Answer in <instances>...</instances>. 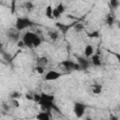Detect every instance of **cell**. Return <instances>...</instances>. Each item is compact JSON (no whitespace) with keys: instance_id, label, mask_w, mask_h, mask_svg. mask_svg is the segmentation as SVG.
Masks as SVG:
<instances>
[{"instance_id":"cell-16","label":"cell","mask_w":120,"mask_h":120,"mask_svg":"<svg viewBox=\"0 0 120 120\" xmlns=\"http://www.w3.org/2000/svg\"><path fill=\"white\" fill-rule=\"evenodd\" d=\"M37 63H38V66H42V67H44L45 65H47V63H48V59L46 58V57H39L38 60H37Z\"/></svg>"},{"instance_id":"cell-22","label":"cell","mask_w":120,"mask_h":120,"mask_svg":"<svg viewBox=\"0 0 120 120\" xmlns=\"http://www.w3.org/2000/svg\"><path fill=\"white\" fill-rule=\"evenodd\" d=\"M110 5L112 6V8H116L119 6V0H110Z\"/></svg>"},{"instance_id":"cell-31","label":"cell","mask_w":120,"mask_h":120,"mask_svg":"<svg viewBox=\"0 0 120 120\" xmlns=\"http://www.w3.org/2000/svg\"><path fill=\"white\" fill-rule=\"evenodd\" d=\"M26 98H27V99H30V100H32V99H34V97L29 96V95H26Z\"/></svg>"},{"instance_id":"cell-27","label":"cell","mask_w":120,"mask_h":120,"mask_svg":"<svg viewBox=\"0 0 120 120\" xmlns=\"http://www.w3.org/2000/svg\"><path fill=\"white\" fill-rule=\"evenodd\" d=\"M40 97H41L40 94H35V95H34V100H35L37 103H38V101L40 100Z\"/></svg>"},{"instance_id":"cell-32","label":"cell","mask_w":120,"mask_h":120,"mask_svg":"<svg viewBox=\"0 0 120 120\" xmlns=\"http://www.w3.org/2000/svg\"><path fill=\"white\" fill-rule=\"evenodd\" d=\"M118 26H119V28H120V23H119V24H118Z\"/></svg>"},{"instance_id":"cell-11","label":"cell","mask_w":120,"mask_h":120,"mask_svg":"<svg viewBox=\"0 0 120 120\" xmlns=\"http://www.w3.org/2000/svg\"><path fill=\"white\" fill-rule=\"evenodd\" d=\"M84 54L86 57H90L94 54V48L92 45H87L84 49Z\"/></svg>"},{"instance_id":"cell-12","label":"cell","mask_w":120,"mask_h":120,"mask_svg":"<svg viewBox=\"0 0 120 120\" xmlns=\"http://www.w3.org/2000/svg\"><path fill=\"white\" fill-rule=\"evenodd\" d=\"M52 11H53V8H52V6H48L45 9V15L48 19H53V15H52Z\"/></svg>"},{"instance_id":"cell-25","label":"cell","mask_w":120,"mask_h":120,"mask_svg":"<svg viewBox=\"0 0 120 120\" xmlns=\"http://www.w3.org/2000/svg\"><path fill=\"white\" fill-rule=\"evenodd\" d=\"M36 70H37V72L38 73H39V74H43L44 73V68L42 67V66H37L36 67Z\"/></svg>"},{"instance_id":"cell-2","label":"cell","mask_w":120,"mask_h":120,"mask_svg":"<svg viewBox=\"0 0 120 120\" xmlns=\"http://www.w3.org/2000/svg\"><path fill=\"white\" fill-rule=\"evenodd\" d=\"M33 24V22L31 20H29L28 18H17L16 22H15V28L18 29L19 31L23 30L29 26H31Z\"/></svg>"},{"instance_id":"cell-4","label":"cell","mask_w":120,"mask_h":120,"mask_svg":"<svg viewBox=\"0 0 120 120\" xmlns=\"http://www.w3.org/2000/svg\"><path fill=\"white\" fill-rule=\"evenodd\" d=\"M85 109H86V106L83 104V103H81V102H75L74 103V107H73V112L75 113V115L80 118L83 115L84 112H85Z\"/></svg>"},{"instance_id":"cell-29","label":"cell","mask_w":120,"mask_h":120,"mask_svg":"<svg viewBox=\"0 0 120 120\" xmlns=\"http://www.w3.org/2000/svg\"><path fill=\"white\" fill-rule=\"evenodd\" d=\"M18 46H19L20 48H23L25 45H24L23 41H22V40H21V41H18Z\"/></svg>"},{"instance_id":"cell-24","label":"cell","mask_w":120,"mask_h":120,"mask_svg":"<svg viewBox=\"0 0 120 120\" xmlns=\"http://www.w3.org/2000/svg\"><path fill=\"white\" fill-rule=\"evenodd\" d=\"M21 97V94L17 91H13L11 94H10V98H19Z\"/></svg>"},{"instance_id":"cell-26","label":"cell","mask_w":120,"mask_h":120,"mask_svg":"<svg viewBox=\"0 0 120 120\" xmlns=\"http://www.w3.org/2000/svg\"><path fill=\"white\" fill-rule=\"evenodd\" d=\"M98 36H99V33H98V31H94V32H92V33H90V34L88 35L89 38H98Z\"/></svg>"},{"instance_id":"cell-9","label":"cell","mask_w":120,"mask_h":120,"mask_svg":"<svg viewBox=\"0 0 120 120\" xmlns=\"http://www.w3.org/2000/svg\"><path fill=\"white\" fill-rule=\"evenodd\" d=\"M91 61H92V64L96 67H99L101 66V60H100V57H99V54H93L91 56Z\"/></svg>"},{"instance_id":"cell-30","label":"cell","mask_w":120,"mask_h":120,"mask_svg":"<svg viewBox=\"0 0 120 120\" xmlns=\"http://www.w3.org/2000/svg\"><path fill=\"white\" fill-rule=\"evenodd\" d=\"M113 55L116 57V59L120 62V53H117V52H113Z\"/></svg>"},{"instance_id":"cell-1","label":"cell","mask_w":120,"mask_h":120,"mask_svg":"<svg viewBox=\"0 0 120 120\" xmlns=\"http://www.w3.org/2000/svg\"><path fill=\"white\" fill-rule=\"evenodd\" d=\"M40 95H41V97H40V100L38 101V104L40 105V107L43 111L49 112L52 111V109L58 111V109L53 104V100H54L53 96L49 95V94H45V93H42Z\"/></svg>"},{"instance_id":"cell-8","label":"cell","mask_w":120,"mask_h":120,"mask_svg":"<svg viewBox=\"0 0 120 120\" xmlns=\"http://www.w3.org/2000/svg\"><path fill=\"white\" fill-rule=\"evenodd\" d=\"M74 62L73 61H70V60H64L63 62H61V66H63L66 69H68V70H71V69H73V68H74Z\"/></svg>"},{"instance_id":"cell-5","label":"cell","mask_w":120,"mask_h":120,"mask_svg":"<svg viewBox=\"0 0 120 120\" xmlns=\"http://www.w3.org/2000/svg\"><path fill=\"white\" fill-rule=\"evenodd\" d=\"M7 36L10 40H12L14 42H18V40H19V30L16 29V28H10V29L8 30Z\"/></svg>"},{"instance_id":"cell-33","label":"cell","mask_w":120,"mask_h":120,"mask_svg":"<svg viewBox=\"0 0 120 120\" xmlns=\"http://www.w3.org/2000/svg\"><path fill=\"white\" fill-rule=\"evenodd\" d=\"M119 110H120V106H119Z\"/></svg>"},{"instance_id":"cell-19","label":"cell","mask_w":120,"mask_h":120,"mask_svg":"<svg viewBox=\"0 0 120 120\" xmlns=\"http://www.w3.org/2000/svg\"><path fill=\"white\" fill-rule=\"evenodd\" d=\"M40 44H41V38L37 35L36 38H35V39H34L33 46H34V48H38V46H40Z\"/></svg>"},{"instance_id":"cell-6","label":"cell","mask_w":120,"mask_h":120,"mask_svg":"<svg viewBox=\"0 0 120 120\" xmlns=\"http://www.w3.org/2000/svg\"><path fill=\"white\" fill-rule=\"evenodd\" d=\"M60 77H61V73H59L58 71H56V70H50V71H48L45 74L44 80H46V81H55V80H57Z\"/></svg>"},{"instance_id":"cell-20","label":"cell","mask_w":120,"mask_h":120,"mask_svg":"<svg viewBox=\"0 0 120 120\" xmlns=\"http://www.w3.org/2000/svg\"><path fill=\"white\" fill-rule=\"evenodd\" d=\"M83 29H84V26H83V24L81 23V22H77V23L75 24V26H74V30H75L76 32H82Z\"/></svg>"},{"instance_id":"cell-17","label":"cell","mask_w":120,"mask_h":120,"mask_svg":"<svg viewBox=\"0 0 120 120\" xmlns=\"http://www.w3.org/2000/svg\"><path fill=\"white\" fill-rule=\"evenodd\" d=\"M114 22V17L112 14H108L106 16V23L108 25H112Z\"/></svg>"},{"instance_id":"cell-10","label":"cell","mask_w":120,"mask_h":120,"mask_svg":"<svg viewBox=\"0 0 120 120\" xmlns=\"http://www.w3.org/2000/svg\"><path fill=\"white\" fill-rule=\"evenodd\" d=\"M50 118H51L50 112H45V111H43L42 112H39L37 115V119H38V120H49Z\"/></svg>"},{"instance_id":"cell-7","label":"cell","mask_w":120,"mask_h":120,"mask_svg":"<svg viewBox=\"0 0 120 120\" xmlns=\"http://www.w3.org/2000/svg\"><path fill=\"white\" fill-rule=\"evenodd\" d=\"M77 60H78V63L80 64L82 69H87L89 68V65H90V62L85 59V58H82V57H80V56H77Z\"/></svg>"},{"instance_id":"cell-15","label":"cell","mask_w":120,"mask_h":120,"mask_svg":"<svg viewBox=\"0 0 120 120\" xmlns=\"http://www.w3.org/2000/svg\"><path fill=\"white\" fill-rule=\"evenodd\" d=\"M24 8L27 10V11H32L34 8H35V5L31 2V1H27L24 3Z\"/></svg>"},{"instance_id":"cell-21","label":"cell","mask_w":120,"mask_h":120,"mask_svg":"<svg viewBox=\"0 0 120 120\" xmlns=\"http://www.w3.org/2000/svg\"><path fill=\"white\" fill-rule=\"evenodd\" d=\"M52 15H53V19H58L61 16V13L58 11V9L56 8H53V11H52Z\"/></svg>"},{"instance_id":"cell-13","label":"cell","mask_w":120,"mask_h":120,"mask_svg":"<svg viewBox=\"0 0 120 120\" xmlns=\"http://www.w3.org/2000/svg\"><path fill=\"white\" fill-rule=\"evenodd\" d=\"M56 26L59 28V30H60L64 35L68 32V28H69L68 25H66V24H63V23H59V22L56 23Z\"/></svg>"},{"instance_id":"cell-3","label":"cell","mask_w":120,"mask_h":120,"mask_svg":"<svg viewBox=\"0 0 120 120\" xmlns=\"http://www.w3.org/2000/svg\"><path fill=\"white\" fill-rule=\"evenodd\" d=\"M37 34L33 33V32H26L23 36H22V41L24 43V45L28 48H34L33 46V42H34V39L36 38Z\"/></svg>"},{"instance_id":"cell-14","label":"cell","mask_w":120,"mask_h":120,"mask_svg":"<svg viewBox=\"0 0 120 120\" xmlns=\"http://www.w3.org/2000/svg\"><path fill=\"white\" fill-rule=\"evenodd\" d=\"M102 91V85L99 84V83H96L94 86H93V93L96 94V95H98L100 94Z\"/></svg>"},{"instance_id":"cell-18","label":"cell","mask_w":120,"mask_h":120,"mask_svg":"<svg viewBox=\"0 0 120 120\" xmlns=\"http://www.w3.org/2000/svg\"><path fill=\"white\" fill-rule=\"evenodd\" d=\"M58 36H59L58 31H50L49 32V37L52 40H56L58 38Z\"/></svg>"},{"instance_id":"cell-28","label":"cell","mask_w":120,"mask_h":120,"mask_svg":"<svg viewBox=\"0 0 120 120\" xmlns=\"http://www.w3.org/2000/svg\"><path fill=\"white\" fill-rule=\"evenodd\" d=\"M11 103L13 104V106H15V107H19V102L16 100V98H11Z\"/></svg>"},{"instance_id":"cell-23","label":"cell","mask_w":120,"mask_h":120,"mask_svg":"<svg viewBox=\"0 0 120 120\" xmlns=\"http://www.w3.org/2000/svg\"><path fill=\"white\" fill-rule=\"evenodd\" d=\"M56 8L58 9V11H59L61 14H63V13L65 12V7H64V5H63L62 3L58 4V5L56 6Z\"/></svg>"}]
</instances>
